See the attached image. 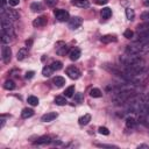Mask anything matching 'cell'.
Segmentation results:
<instances>
[{
	"label": "cell",
	"instance_id": "cell-1",
	"mask_svg": "<svg viewBox=\"0 0 149 149\" xmlns=\"http://www.w3.org/2000/svg\"><path fill=\"white\" fill-rule=\"evenodd\" d=\"M148 51H149V41H142V40H136L134 43L127 45L126 48V54H132V55L146 54Z\"/></svg>",
	"mask_w": 149,
	"mask_h": 149
},
{
	"label": "cell",
	"instance_id": "cell-2",
	"mask_svg": "<svg viewBox=\"0 0 149 149\" xmlns=\"http://www.w3.org/2000/svg\"><path fill=\"white\" fill-rule=\"evenodd\" d=\"M137 40L142 41H149V22H143L137 26L136 28Z\"/></svg>",
	"mask_w": 149,
	"mask_h": 149
},
{
	"label": "cell",
	"instance_id": "cell-3",
	"mask_svg": "<svg viewBox=\"0 0 149 149\" xmlns=\"http://www.w3.org/2000/svg\"><path fill=\"white\" fill-rule=\"evenodd\" d=\"M133 95H134V92L132 90H121V91H119V92L115 93V95L113 97V100L116 104H121V102L127 101Z\"/></svg>",
	"mask_w": 149,
	"mask_h": 149
},
{
	"label": "cell",
	"instance_id": "cell-4",
	"mask_svg": "<svg viewBox=\"0 0 149 149\" xmlns=\"http://www.w3.org/2000/svg\"><path fill=\"white\" fill-rule=\"evenodd\" d=\"M1 31L6 33V34H8L10 36H13L14 28H13V24H12V22H10L9 19H7V17H2L1 19Z\"/></svg>",
	"mask_w": 149,
	"mask_h": 149
},
{
	"label": "cell",
	"instance_id": "cell-5",
	"mask_svg": "<svg viewBox=\"0 0 149 149\" xmlns=\"http://www.w3.org/2000/svg\"><path fill=\"white\" fill-rule=\"evenodd\" d=\"M19 16H20V14L16 10L1 7V17H7L9 20H17Z\"/></svg>",
	"mask_w": 149,
	"mask_h": 149
},
{
	"label": "cell",
	"instance_id": "cell-6",
	"mask_svg": "<svg viewBox=\"0 0 149 149\" xmlns=\"http://www.w3.org/2000/svg\"><path fill=\"white\" fill-rule=\"evenodd\" d=\"M54 15H55V17H56L58 21H61V22H64V21L70 20L69 12H66V10H64V9H55Z\"/></svg>",
	"mask_w": 149,
	"mask_h": 149
},
{
	"label": "cell",
	"instance_id": "cell-7",
	"mask_svg": "<svg viewBox=\"0 0 149 149\" xmlns=\"http://www.w3.org/2000/svg\"><path fill=\"white\" fill-rule=\"evenodd\" d=\"M1 56H2L3 63H6V64H8L10 62V59H12V50L6 44H3L2 48H1Z\"/></svg>",
	"mask_w": 149,
	"mask_h": 149
},
{
	"label": "cell",
	"instance_id": "cell-8",
	"mask_svg": "<svg viewBox=\"0 0 149 149\" xmlns=\"http://www.w3.org/2000/svg\"><path fill=\"white\" fill-rule=\"evenodd\" d=\"M81 23H83V20H81L79 16H73V17H71V19L69 20L68 26H69L70 29L74 30V29H78V28L81 26Z\"/></svg>",
	"mask_w": 149,
	"mask_h": 149
},
{
	"label": "cell",
	"instance_id": "cell-9",
	"mask_svg": "<svg viewBox=\"0 0 149 149\" xmlns=\"http://www.w3.org/2000/svg\"><path fill=\"white\" fill-rule=\"evenodd\" d=\"M66 74L71 78V79H78L80 77V71L74 68V66H70L66 69Z\"/></svg>",
	"mask_w": 149,
	"mask_h": 149
},
{
	"label": "cell",
	"instance_id": "cell-10",
	"mask_svg": "<svg viewBox=\"0 0 149 149\" xmlns=\"http://www.w3.org/2000/svg\"><path fill=\"white\" fill-rule=\"evenodd\" d=\"M56 52L61 56L65 55L68 52V45L64 43V42H57L56 44Z\"/></svg>",
	"mask_w": 149,
	"mask_h": 149
},
{
	"label": "cell",
	"instance_id": "cell-11",
	"mask_svg": "<svg viewBox=\"0 0 149 149\" xmlns=\"http://www.w3.org/2000/svg\"><path fill=\"white\" fill-rule=\"evenodd\" d=\"M57 115H58V114H57L56 112H49V113L43 114L42 118H41V120H42L43 122H50V121L55 120V119L57 118Z\"/></svg>",
	"mask_w": 149,
	"mask_h": 149
},
{
	"label": "cell",
	"instance_id": "cell-12",
	"mask_svg": "<svg viewBox=\"0 0 149 149\" xmlns=\"http://www.w3.org/2000/svg\"><path fill=\"white\" fill-rule=\"evenodd\" d=\"M47 24V17L45 16H38L37 19H35L33 21V26L38 28V27H43Z\"/></svg>",
	"mask_w": 149,
	"mask_h": 149
},
{
	"label": "cell",
	"instance_id": "cell-13",
	"mask_svg": "<svg viewBox=\"0 0 149 149\" xmlns=\"http://www.w3.org/2000/svg\"><path fill=\"white\" fill-rule=\"evenodd\" d=\"M80 49L79 48H73V49H71L70 50V52H69V57H70V59L71 61H77L79 57H80Z\"/></svg>",
	"mask_w": 149,
	"mask_h": 149
},
{
	"label": "cell",
	"instance_id": "cell-14",
	"mask_svg": "<svg viewBox=\"0 0 149 149\" xmlns=\"http://www.w3.org/2000/svg\"><path fill=\"white\" fill-rule=\"evenodd\" d=\"M52 140H51V137L50 136H41L40 139H37L35 142H34V144H37V146H41V144H48V143H50Z\"/></svg>",
	"mask_w": 149,
	"mask_h": 149
},
{
	"label": "cell",
	"instance_id": "cell-15",
	"mask_svg": "<svg viewBox=\"0 0 149 149\" xmlns=\"http://www.w3.org/2000/svg\"><path fill=\"white\" fill-rule=\"evenodd\" d=\"M27 56H28V50H27V48H21V49L17 51V54H16L17 61H23Z\"/></svg>",
	"mask_w": 149,
	"mask_h": 149
},
{
	"label": "cell",
	"instance_id": "cell-16",
	"mask_svg": "<svg viewBox=\"0 0 149 149\" xmlns=\"http://www.w3.org/2000/svg\"><path fill=\"white\" fill-rule=\"evenodd\" d=\"M72 5L77 6V7H80V8H86V7L90 6V2H88V0H73Z\"/></svg>",
	"mask_w": 149,
	"mask_h": 149
},
{
	"label": "cell",
	"instance_id": "cell-17",
	"mask_svg": "<svg viewBox=\"0 0 149 149\" xmlns=\"http://www.w3.org/2000/svg\"><path fill=\"white\" fill-rule=\"evenodd\" d=\"M52 83H54V85H55L56 87H62V86L65 84V79H64L63 77H61V76H56V77L52 79Z\"/></svg>",
	"mask_w": 149,
	"mask_h": 149
},
{
	"label": "cell",
	"instance_id": "cell-18",
	"mask_svg": "<svg viewBox=\"0 0 149 149\" xmlns=\"http://www.w3.org/2000/svg\"><path fill=\"white\" fill-rule=\"evenodd\" d=\"M100 15H101V17H102V19L107 20V19H109V17L112 16V9H111V8H108V7H105V8H102V9H101Z\"/></svg>",
	"mask_w": 149,
	"mask_h": 149
},
{
	"label": "cell",
	"instance_id": "cell-19",
	"mask_svg": "<svg viewBox=\"0 0 149 149\" xmlns=\"http://www.w3.org/2000/svg\"><path fill=\"white\" fill-rule=\"evenodd\" d=\"M100 41L102 43H111V42H116V37L114 35H104L101 36Z\"/></svg>",
	"mask_w": 149,
	"mask_h": 149
},
{
	"label": "cell",
	"instance_id": "cell-20",
	"mask_svg": "<svg viewBox=\"0 0 149 149\" xmlns=\"http://www.w3.org/2000/svg\"><path fill=\"white\" fill-rule=\"evenodd\" d=\"M90 121H91V115H90V114H84V115L80 116L79 120H78V122H79L80 126H85V125H87Z\"/></svg>",
	"mask_w": 149,
	"mask_h": 149
},
{
	"label": "cell",
	"instance_id": "cell-21",
	"mask_svg": "<svg viewBox=\"0 0 149 149\" xmlns=\"http://www.w3.org/2000/svg\"><path fill=\"white\" fill-rule=\"evenodd\" d=\"M33 115H34V111L31 108H23L22 112H21V116L23 119H28V118H30Z\"/></svg>",
	"mask_w": 149,
	"mask_h": 149
},
{
	"label": "cell",
	"instance_id": "cell-22",
	"mask_svg": "<svg viewBox=\"0 0 149 149\" xmlns=\"http://www.w3.org/2000/svg\"><path fill=\"white\" fill-rule=\"evenodd\" d=\"M90 95H91L92 98H100V97L102 95V92H101L99 88L94 87V88H91V90H90Z\"/></svg>",
	"mask_w": 149,
	"mask_h": 149
},
{
	"label": "cell",
	"instance_id": "cell-23",
	"mask_svg": "<svg viewBox=\"0 0 149 149\" xmlns=\"http://www.w3.org/2000/svg\"><path fill=\"white\" fill-rule=\"evenodd\" d=\"M52 72H54V70H52V68H51L50 65L44 66L43 70H42V74H43L44 77H50V76L52 74Z\"/></svg>",
	"mask_w": 149,
	"mask_h": 149
},
{
	"label": "cell",
	"instance_id": "cell-24",
	"mask_svg": "<svg viewBox=\"0 0 149 149\" xmlns=\"http://www.w3.org/2000/svg\"><path fill=\"white\" fill-rule=\"evenodd\" d=\"M27 101H28V104L31 105V106H37V105H38V98L35 97V95H29V97L27 98Z\"/></svg>",
	"mask_w": 149,
	"mask_h": 149
},
{
	"label": "cell",
	"instance_id": "cell-25",
	"mask_svg": "<svg viewBox=\"0 0 149 149\" xmlns=\"http://www.w3.org/2000/svg\"><path fill=\"white\" fill-rule=\"evenodd\" d=\"M55 104L58 105V106H64L66 104V99L65 97H62V95H57L55 98Z\"/></svg>",
	"mask_w": 149,
	"mask_h": 149
},
{
	"label": "cell",
	"instance_id": "cell-26",
	"mask_svg": "<svg viewBox=\"0 0 149 149\" xmlns=\"http://www.w3.org/2000/svg\"><path fill=\"white\" fill-rule=\"evenodd\" d=\"M73 93H74V86H73V85L69 86V87H68V88H65V91H64V95H65V97H68V98L73 97Z\"/></svg>",
	"mask_w": 149,
	"mask_h": 149
},
{
	"label": "cell",
	"instance_id": "cell-27",
	"mask_svg": "<svg viewBox=\"0 0 149 149\" xmlns=\"http://www.w3.org/2000/svg\"><path fill=\"white\" fill-rule=\"evenodd\" d=\"M10 41H12L10 35H8V34H6V33L1 31V42H2L3 44H8Z\"/></svg>",
	"mask_w": 149,
	"mask_h": 149
},
{
	"label": "cell",
	"instance_id": "cell-28",
	"mask_svg": "<svg viewBox=\"0 0 149 149\" xmlns=\"http://www.w3.org/2000/svg\"><path fill=\"white\" fill-rule=\"evenodd\" d=\"M3 87H5L6 90H8V91L14 90V88H15V83H14L13 80H6L5 84H3Z\"/></svg>",
	"mask_w": 149,
	"mask_h": 149
},
{
	"label": "cell",
	"instance_id": "cell-29",
	"mask_svg": "<svg viewBox=\"0 0 149 149\" xmlns=\"http://www.w3.org/2000/svg\"><path fill=\"white\" fill-rule=\"evenodd\" d=\"M135 125H136V121H135V119H134V118L129 116V118H127V119H126V126H127L128 128H134V127H135Z\"/></svg>",
	"mask_w": 149,
	"mask_h": 149
},
{
	"label": "cell",
	"instance_id": "cell-30",
	"mask_svg": "<svg viewBox=\"0 0 149 149\" xmlns=\"http://www.w3.org/2000/svg\"><path fill=\"white\" fill-rule=\"evenodd\" d=\"M126 16H127V19H128L129 21L134 20V17H135V12H134V9L127 8V9H126Z\"/></svg>",
	"mask_w": 149,
	"mask_h": 149
},
{
	"label": "cell",
	"instance_id": "cell-31",
	"mask_svg": "<svg viewBox=\"0 0 149 149\" xmlns=\"http://www.w3.org/2000/svg\"><path fill=\"white\" fill-rule=\"evenodd\" d=\"M30 9L33 12H40V10H42V5L40 2H33L30 5Z\"/></svg>",
	"mask_w": 149,
	"mask_h": 149
},
{
	"label": "cell",
	"instance_id": "cell-32",
	"mask_svg": "<svg viewBox=\"0 0 149 149\" xmlns=\"http://www.w3.org/2000/svg\"><path fill=\"white\" fill-rule=\"evenodd\" d=\"M51 68H52V70L54 71H56V70H61L62 69V66H63V64H62V62H59V61H55V62H52L51 63V65H50Z\"/></svg>",
	"mask_w": 149,
	"mask_h": 149
},
{
	"label": "cell",
	"instance_id": "cell-33",
	"mask_svg": "<svg viewBox=\"0 0 149 149\" xmlns=\"http://www.w3.org/2000/svg\"><path fill=\"white\" fill-rule=\"evenodd\" d=\"M83 100H84V95L81 93H76L74 94V97H73V102L74 104H80V102H83Z\"/></svg>",
	"mask_w": 149,
	"mask_h": 149
},
{
	"label": "cell",
	"instance_id": "cell-34",
	"mask_svg": "<svg viewBox=\"0 0 149 149\" xmlns=\"http://www.w3.org/2000/svg\"><path fill=\"white\" fill-rule=\"evenodd\" d=\"M133 35H134V33H133V30H130V29H127V30H125V33H123V36H125L126 38H132Z\"/></svg>",
	"mask_w": 149,
	"mask_h": 149
},
{
	"label": "cell",
	"instance_id": "cell-35",
	"mask_svg": "<svg viewBox=\"0 0 149 149\" xmlns=\"http://www.w3.org/2000/svg\"><path fill=\"white\" fill-rule=\"evenodd\" d=\"M98 132H99L100 134H102V135H108V134H109V130H108V128H106V127H99Z\"/></svg>",
	"mask_w": 149,
	"mask_h": 149
},
{
	"label": "cell",
	"instance_id": "cell-36",
	"mask_svg": "<svg viewBox=\"0 0 149 149\" xmlns=\"http://www.w3.org/2000/svg\"><path fill=\"white\" fill-rule=\"evenodd\" d=\"M57 2H58V0H45V3L48 7H55Z\"/></svg>",
	"mask_w": 149,
	"mask_h": 149
},
{
	"label": "cell",
	"instance_id": "cell-37",
	"mask_svg": "<svg viewBox=\"0 0 149 149\" xmlns=\"http://www.w3.org/2000/svg\"><path fill=\"white\" fill-rule=\"evenodd\" d=\"M141 19L144 20V21H149V10L143 12V13L141 14Z\"/></svg>",
	"mask_w": 149,
	"mask_h": 149
},
{
	"label": "cell",
	"instance_id": "cell-38",
	"mask_svg": "<svg viewBox=\"0 0 149 149\" xmlns=\"http://www.w3.org/2000/svg\"><path fill=\"white\" fill-rule=\"evenodd\" d=\"M19 2H20V0H8V3H9V6H17L19 5Z\"/></svg>",
	"mask_w": 149,
	"mask_h": 149
},
{
	"label": "cell",
	"instance_id": "cell-39",
	"mask_svg": "<svg viewBox=\"0 0 149 149\" xmlns=\"http://www.w3.org/2000/svg\"><path fill=\"white\" fill-rule=\"evenodd\" d=\"M34 74H35L34 71H28V72L26 73V78H27V79H31V78L34 77Z\"/></svg>",
	"mask_w": 149,
	"mask_h": 149
},
{
	"label": "cell",
	"instance_id": "cell-40",
	"mask_svg": "<svg viewBox=\"0 0 149 149\" xmlns=\"http://www.w3.org/2000/svg\"><path fill=\"white\" fill-rule=\"evenodd\" d=\"M97 5H100V6H102V5H106L107 2H108V0H95L94 1Z\"/></svg>",
	"mask_w": 149,
	"mask_h": 149
},
{
	"label": "cell",
	"instance_id": "cell-41",
	"mask_svg": "<svg viewBox=\"0 0 149 149\" xmlns=\"http://www.w3.org/2000/svg\"><path fill=\"white\" fill-rule=\"evenodd\" d=\"M98 147H107V148H116V146H112V144H97Z\"/></svg>",
	"mask_w": 149,
	"mask_h": 149
},
{
	"label": "cell",
	"instance_id": "cell-42",
	"mask_svg": "<svg viewBox=\"0 0 149 149\" xmlns=\"http://www.w3.org/2000/svg\"><path fill=\"white\" fill-rule=\"evenodd\" d=\"M5 122H6V120H5V115H2V116H1V125H0L1 128L5 126Z\"/></svg>",
	"mask_w": 149,
	"mask_h": 149
},
{
	"label": "cell",
	"instance_id": "cell-43",
	"mask_svg": "<svg viewBox=\"0 0 149 149\" xmlns=\"http://www.w3.org/2000/svg\"><path fill=\"white\" fill-rule=\"evenodd\" d=\"M140 148H147V149H148V146H147V144H140V146H139V149H140Z\"/></svg>",
	"mask_w": 149,
	"mask_h": 149
},
{
	"label": "cell",
	"instance_id": "cell-44",
	"mask_svg": "<svg viewBox=\"0 0 149 149\" xmlns=\"http://www.w3.org/2000/svg\"><path fill=\"white\" fill-rule=\"evenodd\" d=\"M5 3H6V0H1V7H5Z\"/></svg>",
	"mask_w": 149,
	"mask_h": 149
},
{
	"label": "cell",
	"instance_id": "cell-45",
	"mask_svg": "<svg viewBox=\"0 0 149 149\" xmlns=\"http://www.w3.org/2000/svg\"><path fill=\"white\" fill-rule=\"evenodd\" d=\"M26 44H27V45L29 47V45L31 44V40H30V41H26Z\"/></svg>",
	"mask_w": 149,
	"mask_h": 149
},
{
	"label": "cell",
	"instance_id": "cell-46",
	"mask_svg": "<svg viewBox=\"0 0 149 149\" xmlns=\"http://www.w3.org/2000/svg\"><path fill=\"white\" fill-rule=\"evenodd\" d=\"M144 5L146 6H149V0H144Z\"/></svg>",
	"mask_w": 149,
	"mask_h": 149
}]
</instances>
